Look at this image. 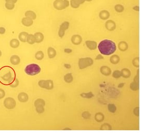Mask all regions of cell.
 <instances>
[{
  "label": "cell",
  "mask_w": 143,
  "mask_h": 134,
  "mask_svg": "<svg viewBox=\"0 0 143 134\" xmlns=\"http://www.w3.org/2000/svg\"><path fill=\"white\" fill-rule=\"evenodd\" d=\"M16 78V73L10 66H3L0 69V82L9 85Z\"/></svg>",
  "instance_id": "1"
},
{
  "label": "cell",
  "mask_w": 143,
  "mask_h": 134,
  "mask_svg": "<svg viewBox=\"0 0 143 134\" xmlns=\"http://www.w3.org/2000/svg\"><path fill=\"white\" fill-rule=\"evenodd\" d=\"M98 48L101 54L107 56L114 54L116 51L117 47L114 41L105 39L100 42Z\"/></svg>",
  "instance_id": "2"
},
{
  "label": "cell",
  "mask_w": 143,
  "mask_h": 134,
  "mask_svg": "<svg viewBox=\"0 0 143 134\" xmlns=\"http://www.w3.org/2000/svg\"><path fill=\"white\" fill-rule=\"evenodd\" d=\"M41 71V68L37 64H31L27 65L25 69V73L29 76H35Z\"/></svg>",
  "instance_id": "3"
},
{
  "label": "cell",
  "mask_w": 143,
  "mask_h": 134,
  "mask_svg": "<svg viewBox=\"0 0 143 134\" xmlns=\"http://www.w3.org/2000/svg\"><path fill=\"white\" fill-rule=\"evenodd\" d=\"M94 63V61L91 57L80 58L79 60L78 66L80 70H83L92 66Z\"/></svg>",
  "instance_id": "4"
},
{
  "label": "cell",
  "mask_w": 143,
  "mask_h": 134,
  "mask_svg": "<svg viewBox=\"0 0 143 134\" xmlns=\"http://www.w3.org/2000/svg\"><path fill=\"white\" fill-rule=\"evenodd\" d=\"M70 5V2L68 0H55L53 2V6L55 9L61 11L65 10Z\"/></svg>",
  "instance_id": "5"
},
{
  "label": "cell",
  "mask_w": 143,
  "mask_h": 134,
  "mask_svg": "<svg viewBox=\"0 0 143 134\" xmlns=\"http://www.w3.org/2000/svg\"><path fill=\"white\" fill-rule=\"evenodd\" d=\"M4 107L8 110H12L16 106V102L12 97L6 98L3 102Z\"/></svg>",
  "instance_id": "6"
},
{
  "label": "cell",
  "mask_w": 143,
  "mask_h": 134,
  "mask_svg": "<svg viewBox=\"0 0 143 134\" xmlns=\"http://www.w3.org/2000/svg\"><path fill=\"white\" fill-rule=\"evenodd\" d=\"M38 85L41 88L47 90H52L54 88V82L52 80H41L38 82Z\"/></svg>",
  "instance_id": "7"
},
{
  "label": "cell",
  "mask_w": 143,
  "mask_h": 134,
  "mask_svg": "<svg viewBox=\"0 0 143 134\" xmlns=\"http://www.w3.org/2000/svg\"><path fill=\"white\" fill-rule=\"evenodd\" d=\"M70 26V23L68 21H65L63 22L60 26L59 30H58V36L60 38H62L65 35L66 31L69 28Z\"/></svg>",
  "instance_id": "8"
},
{
  "label": "cell",
  "mask_w": 143,
  "mask_h": 134,
  "mask_svg": "<svg viewBox=\"0 0 143 134\" xmlns=\"http://www.w3.org/2000/svg\"><path fill=\"white\" fill-rule=\"evenodd\" d=\"M105 27L108 31H114L116 28V24L114 20H108L105 23Z\"/></svg>",
  "instance_id": "9"
},
{
  "label": "cell",
  "mask_w": 143,
  "mask_h": 134,
  "mask_svg": "<svg viewBox=\"0 0 143 134\" xmlns=\"http://www.w3.org/2000/svg\"><path fill=\"white\" fill-rule=\"evenodd\" d=\"M71 41L73 44L76 46H78L81 43L82 41V38L80 35H74L71 37Z\"/></svg>",
  "instance_id": "10"
},
{
  "label": "cell",
  "mask_w": 143,
  "mask_h": 134,
  "mask_svg": "<svg viewBox=\"0 0 143 134\" xmlns=\"http://www.w3.org/2000/svg\"><path fill=\"white\" fill-rule=\"evenodd\" d=\"M18 100L19 102L22 103L27 102L29 100V96L27 93L22 92V93H20L18 94Z\"/></svg>",
  "instance_id": "11"
},
{
  "label": "cell",
  "mask_w": 143,
  "mask_h": 134,
  "mask_svg": "<svg viewBox=\"0 0 143 134\" xmlns=\"http://www.w3.org/2000/svg\"><path fill=\"white\" fill-rule=\"evenodd\" d=\"M21 23L24 26L29 27L33 25V20L29 17H25L22 18V19H21Z\"/></svg>",
  "instance_id": "12"
},
{
  "label": "cell",
  "mask_w": 143,
  "mask_h": 134,
  "mask_svg": "<svg viewBox=\"0 0 143 134\" xmlns=\"http://www.w3.org/2000/svg\"><path fill=\"white\" fill-rule=\"evenodd\" d=\"M85 2V0H71L70 5L74 8H77Z\"/></svg>",
  "instance_id": "13"
},
{
  "label": "cell",
  "mask_w": 143,
  "mask_h": 134,
  "mask_svg": "<svg viewBox=\"0 0 143 134\" xmlns=\"http://www.w3.org/2000/svg\"><path fill=\"white\" fill-rule=\"evenodd\" d=\"M85 44L87 48H89L90 50H94L97 48V42L95 41L87 40L85 41Z\"/></svg>",
  "instance_id": "14"
},
{
  "label": "cell",
  "mask_w": 143,
  "mask_h": 134,
  "mask_svg": "<svg viewBox=\"0 0 143 134\" xmlns=\"http://www.w3.org/2000/svg\"><path fill=\"white\" fill-rule=\"evenodd\" d=\"M100 73L104 76H109L112 74V70L107 66H102L100 69Z\"/></svg>",
  "instance_id": "15"
},
{
  "label": "cell",
  "mask_w": 143,
  "mask_h": 134,
  "mask_svg": "<svg viewBox=\"0 0 143 134\" xmlns=\"http://www.w3.org/2000/svg\"><path fill=\"white\" fill-rule=\"evenodd\" d=\"M10 62L13 65H18L20 63V58L17 55H13L10 58Z\"/></svg>",
  "instance_id": "16"
},
{
  "label": "cell",
  "mask_w": 143,
  "mask_h": 134,
  "mask_svg": "<svg viewBox=\"0 0 143 134\" xmlns=\"http://www.w3.org/2000/svg\"><path fill=\"white\" fill-rule=\"evenodd\" d=\"M34 36L35 40V43H40L42 42L44 38L43 34L42 32H38L35 33L34 34Z\"/></svg>",
  "instance_id": "17"
},
{
  "label": "cell",
  "mask_w": 143,
  "mask_h": 134,
  "mask_svg": "<svg viewBox=\"0 0 143 134\" xmlns=\"http://www.w3.org/2000/svg\"><path fill=\"white\" fill-rule=\"evenodd\" d=\"M99 17L102 20H107L110 17V13L107 10H102L99 12Z\"/></svg>",
  "instance_id": "18"
},
{
  "label": "cell",
  "mask_w": 143,
  "mask_h": 134,
  "mask_svg": "<svg viewBox=\"0 0 143 134\" xmlns=\"http://www.w3.org/2000/svg\"><path fill=\"white\" fill-rule=\"evenodd\" d=\"M118 48L120 51L125 52L128 49L129 46L125 41H121L118 44Z\"/></svg>",
  "instance_id": "19"
},
{
  "label": "cell",
  "mask_w": 143,
  "mask_h": 134,
  "mask_svg": "<svg viewBox=\"0 0 143 134\" xmlns=\"http://www.w3.org/2000/svg\"><path fill=\"white\" fill-rule=\"evenodd\" d=\"M47 54H48L49 57L50 59H52V58H54L56 56V51L54 48L52 47H49L48 49H47Z\"/></svg>",
  "instance_id": "20"
},
{
  "label": "cell",
  "mask_w": 143,
  "mask_h": 134,
  "mask_svg": "<svg viewBox=\"0 0 143 134\" xmlns=\"http://www.w3.org/2000/svg\"><path fill=\"white\" fill-rule=\"evenodd\" d=\"M28 35H29V33L27 32H25V31L21 32L18 35L19 40L23 43L26 42L27 38Z\"/></svg>",
  "instance_id": "21"
},
{
  "label": "cell",
  "mask_w": 143,
  "mask_h": 134,
  "mask_svg": "<svg viewBox=\"0 0 143 134\" xmlns=\"http://www.w3.org/2000/svg\"><path fill=\"white\" fill-rule=\"evenodd\" d=\"M10 45L13 49H17L20 45V42L17 39H13L10 42Z\"/></svg>",
  "instance_id": "22"
},
{
  "label": "cell",
  "mask_w": 143,
  "mask_h": 134,
  "mask_svg": "<svg viewBox=\"0 0 143 134\" xmlns=\"http://www.w3.org/2000/svg\"><path fill=\"white\" fill-rule=\"evenodd\" d=\"M121 76L124 78H129L131 75L130 71L128 69H123L121 71Z\"/></svg>",
  "instance_id": "23"
},
{
  "label": "cell",
  "mask_w": 143,
  "mask_h": 134,
  "mask_svg": "<svg viewBox=\"0 0 143 134\" xmlns=\"http://www.w3.org/2000/svg\"><path fill=\"white\" fill-rule=\"evenodd\" d=\"M25 15L26 17H29L32 20H35L37 18L36 13L32 11H27L25 12Z\"/></svg>",
  "instance_id": "24"
},
{
  "label": "cell",
  "mask_w": 143,
  "mask_h": 134,
  "mask_svg": "<svg viewBox=\"0 0 143 134\" xmlns=\"http://www.w3.org/2000/svg\"><path fill=\"white\" fill-rule=\"evenodd\" d=\"M105 119V116L101 112L97 113L95 115V120L98 123L102 122Z\"/></svg>",
  "instance_id": "25"
},
{
  "label": "cell",
  "mask_w": 143,
  "mask_h": 134,
  "mask_svg": "<svg viewBox=\"0 0 143 134\" xmlns=\"http://www.w3.org/2000/svg\"><path fill=\"white\" fill-rule=\"evenodd\" d=\"M120 61V58L117 55H113L110 58V61L113 64H117Z\"/></svg>",
  "instance_id": "26"
},
{
  "label": "cell",
  "mask_w": 143,
  "mask_h": 134,
  "mask_svg": "<svg viewBox=\"0 0 143 134\" xmlns=\"http://www.w3.org/2000/svg\"><path fill=\"white\" fill-rule=\"evenodd\" d=\"M26 42L29 44H34L35 43V40L34 35L32 34H29L27 37Z\"/></svg>",
  "instance_id": "27"
},
{
  "label": "cell",
  "mask_w": 143,
  "mask_h": 134,
  "mask_svg": "<svg viewBox=\"0 0 143 134\" xmlns=\"http://www.w3.org/2000/svg\"><path fill=\"white\" fill-rule=\"evenodd\" d=\"M63 78H64V80L65 81V82L68 83L72 82L74 80V77L71 73H68L65 75Z\"/></svg>",
  "instance_id": "28"
},
{
  "label": "cell",
  "mask_w": 143,
  "mask_h": 134,
  "mask_svg": "<svg viewBox=\"0 0 143 134\" xmlns=\"http://www.w3.org/2000/svg\"><path fill=\"white\" fill-rule=\"evenodd\" d=\"M34 105L35 107L39 106H45V102L44 100L42 99H38L34 101Z\"/></svg>",
  "instance_id": "29"
},
{
  "label": "cell",
  "mask_w": 143,
  "mask_h": 134,
  "mask_svg": "<svg viewBox=\"0 0 143 134\" xmlns=\"http://www.w3.org/2000/svg\"><path fill=\"white\" fill-rule=\"evenodd\" d=\"M130 87L133 91H138L139 89V84L137 82L133 81L130 84Z\"/></svg>",
  "instance_id": "30"
},
{
  "label": "cell",
  "mask_w": 143,
  "mask_h": 134,
  "mask_svg": "<svg viewBox=\"0 0 143 134\" xmlns=\"http://www.w3.org/2000/svg\"><path fill=\"white\" fill-rule=\"evenodd\" d=\"M44 57V54L43 51H39L36 52L35 54V57L37 60L41 61L43 59Z\"/></svg>",
  "instance_id": "31"
},
{
  "label": "cell",
  "mask_w": 143,
  "mask_h": 134,
  "mask_svg": "<svg viewBox=\"0 0 143 134\" xmlns=\"http://www.w3.org/2000/svg\"><path fill=\"white\" fill-rule=\"evenodd\" d=\"M100 129L102 130H112V127L109 124L105 123V124H103L101 125V127H100Z\"/></svg>",
  "instance_id": "32"
},
{
  "label": "cell",
  "mask_w": 143,
  "mask_h": 134,
  "mask_svg": "<svg viewBox=\"0 0 143 134\" xmlns=\"http://www.w3.org/2000/svg\"><path fill=\"white\" fill-rule=\"evenodd\" d=\"M115 10L117 13H122L124 10V7L121 4H117L115 6Z\"/></svg>",
  "instance_id": "33"
},
{
  "label": "cell",
  "mask_w": 143,
  "mask_h": 134,
  "mask_svg": "<svg viewBox=\"0 0 143 134\" xmlns=\"http://www.w3.org/2000/svg\"><path fill=\"white\" fill-rule=\"evenodd\" d=\"M80 96L83 98L91 99L94 97V95L92 92H89L88 93H82L80 94Z\"/></svg>",
  "instance_id": "34"
},
{
  "label": "cell",
  "mask_w": 143,
  "mask_h": 134,
  "mask_svg": "<svg viewBox=\"0 0 143 134\" xmlns=\"http://www.w3.org/2000/svg\"><path fill=\"white\" fill-rule=\"evenodd\" d=\"M108 109L110 112L114 113L117 111V107L114 104L110 103L108 105Z\"/></svg>",
  "instance_id": "35"
},
{
  "label": "cell",
  "mask_w": 143,
  "mask_h": 134,
  "mask_svg": "<svg viewBox=\"0 0 143 134\" xmlns=\"http://www.w3.org/2000/svg\"><path fill=\"white\" fill-rule=\"evenodd\" d=\"M19 84V80L17 78H15V80L12 82H11L9 86L12 88H16L18 86Z\"/></svg>",
  "instance_id": "36"
},
{
  "label": "cell",
  "mask_w": 143,
  "mask_h": 134,
  "mask_svg": "<svg viewBox=\"0 0 143 134\" xmlns=\"http://www.w3.org/2000/svg\"><path fill=\"white\" fill-rule=\"evenodd\" d=\"M113 77L116 79H118L121 77V71L119 70L115 71L113 73Z\"/></svg>",
  "instance_id": "37"
},
{
  "label": "cell",
  "mask_w": 143,
  "mask_h": 134,
  "mask_svg": "<svg viewBox=\"0 0 143 134\" xmlns=\"http://www.w3.org/2000/svg\"><path fill=\"white\" fill-rule=\"evenodd\" d=\"M132 64L133 66H134L136 68H138L139 67V57H136L134 58L132 61Z\"/></svg>",
  "instance_id": "38"
},
{
  "label": "cell",
  "mask_w": 143,
  "mask_h": 134,
  "mask_svg": "<svg viewBox=\"0 0 143 134\" xmlns=\"http://www.w3.org/2000/svg\"><path fill=\"white\" fill-rule=\"evenodd\" d=\"M5 7L7 10L12 11L14 10L15 7V4H11V3H5Z\"/></svg>",
  "instance_id": "39"
},
{
  "label": "cell",
  "mask_w": 143,
  "mask_h": 134,
  "mask_svg": "<svg viewBox=\"0 0 143 134\" xmlns=\"http://www.w3.org/2000/svg\"><path fill=\"white\" fill-rule=\"evenodd\" d=\"M44 107V106H39L35 107V110L39 114H41V113H44L45 111V108Z\"/></svg>",
  "instance_id": "40"
},
{
  "label": "cell",
  "mask_w": 143,
  "mask_h": 134,
  "mask_svg": "<svg viewBox=\"0 0 143 134\" xmlns=\"http://www.w3.org/2000/svg\"><path fill=\"white\" fill-rule=\"evenodd\" d=\"M91 114L89 112L85 111L82 113V117L84 119H89L91 118Z\"/></svg>",
  "instance_id": "41"
},
{
  "label": "cell",
  "mask_w": 143,
  "mask_h": 134,
  "mask_svg": "<svg viewBox=\"0 0 143 134\" xmlns=\"http://www.w3.org/2000/svg\"><path fill=\"white\" fill-rule=\"evenodd\" d=\"M133 113L135 115L137 116V117H138L139 116V107L138 106L136 107L133 110Z\"/></svg>",
  "instance_id": "42"
},
{
  "label": "cell",
  "mask_w": 143,
  "mask_h": 134,
  "mask_svg": "<svg viewBox=\"0 0 143 134\" xmlns=\"http://www.w3.org/2000/svg\"><path fill=\"white\" fill-rule=\"evenodd\" d=\"M5 96V91L3 89L0 88V99H3Z\"/></svg>",
  "instance_id": "43"
},
{
  "label": "cell",
  "mask_w": 143,
  "mask_h": 134,
  "mask_svg": "<svg viewBox=\"0 0 143 134\" xmlns=\"http://www.w3.org/2000/svg\"><path fill=\"white\" fill-rule=\"evenodd\" d=\"M5 1L6 3H11V4H16L17 1L18 0H5Z\"/></svg>",
  "instance_id": "44"
},
{
  "label": "cell",
  "mask_w": 143,
  "mask_h": 134,
  "mask_svg": "<svg viewBox=\"0 0 143 134\" xmlns=\"http://www.w3.org/2000/svg\"><path fill=\"white\" fill-rule=\"evenodd\" d=\"M6 32V29L4 27H0V35H4Z\"/></svg>",
  "instance_id": "45"
},
{
  "label": "cell",
  "mask_w": 143,
  "mask_h": 134,
  "mask_svg": "<svg viewBox=\"0 0 143 134\" xmlns=\"http://www.w3.org/2000/svg\"><path fill=\"white\" fill-rule=\"evenodd\" d=\"M139 75H136V76L134 77V82H137L138 83H139Z\"/></svg>",
  "instance_id": "46"
},
{
  "label": "cell",
  "mask_w": 143,
  "mask_h": 134,
  "mask_svg": "<svg viewBox=\"0 0 143 134\" xmlns=\"http://www.w3.org/2000/svg\"><path fill=\"white\" fill-rule=\"evenodd\" d=\"M104 59V57L102 56V55L101 54H98L96 58H95V60H102Z\"/></svg>",
  "instance_id": "47"
},
{
  "label": "cell",
  "mask_w": 143,
  "mask_h": 134,
  "mask_svg": "<svg viewBox=\"0 0 143 134\" xmlns=\"http://www.w3.org/2000/svg\"><path fill=\"white\" fill-rule=\"evenodd\" d=\"M64 52L66 53H71V52H73V50H71V49H69V48H67V49H64Z\"/></svg>",
  "instance_id": "48"
},
{
  "label": "cell",
  "mask_w": 143,
  "mask_h": 134,
  "mask_svg": "<svg viewBox=\"0 0 143 134\" xmlns=\"http://www.w3.org/2000/svg\"><path fill=\"white\" fill-rule=\"evenodd\" d=\"M133 10H134V11H137V12H139V6L138 5L135 6L133 7Z\"/></svg>",
  "instance_id": "49"
},
{
  "label": "cell",
  "mask_w": 143,
  "mask_h": 134,
  "mask_svg": "<svg viewBox=\"0 0 143 134\" xmlns=\"http://www.w3.org/2000/svg\"><path fill=\"white\" fill-rule=\"evenodd\" d=\"M64 66H65V68H66L67 69H70L71 68V65L69 64H64Z\"/></svg>",
  "instance_id": "50"
},
{
  "label": "cell",
  "mask_w": 143,
  "mask_h": 134,
  "mask_svg": "<svg viewBox=\"0 0 143 134\" xmlns=\"http://www.w3.org/2000/svg\"><path fill=\"white\" fill-rule=\"evenodd\" d=\"M124 86V83H120L118 86V88H122Z\"/></svg>",
  "instance_id": "51"
},
{
  "label": "cell",
  "mask_w": 143,
  "mask_h": 134,
  "mask_svg": "<svg viewBox=\"0 0 143 134\" xmlns=\"http://www.w3.org/2000/svg\"><path fill=\"white\" fill-rule=\"evenodd\" d=\"M63 130H71V128H64L63 129Z\"/></svg>",
  "instance_id": "52"
},
{
  "label": "cell",
  "mask_w": 143,
  "mask_h": 134,
  "mask_svg": "<svg viewBox=\"0 0 143 134\" xmlns=\"http://www.w3.org/2000/svg\"><path fill=\"white\" fill-rule=\"evenodd\" d=\"M2 51H1V50H0V57H1L2 56Z\"/></svg>",
  "instance_id": "53"
},
{
  "label": "cell",
  "mask_w": 143,
  "mask_h": 134,
  "mask_svg": "<svg viewBox=\"0 0 143 134\" xmlns=\"http://www.w3.org/2000/svg\"><path fill=\"white\" fill-rule=\"evenodd\" d=\"M93 0H85V1H87V2H91V1H92Z\"/></svg>",
  "instance_id": "54"
}]
</instances>
